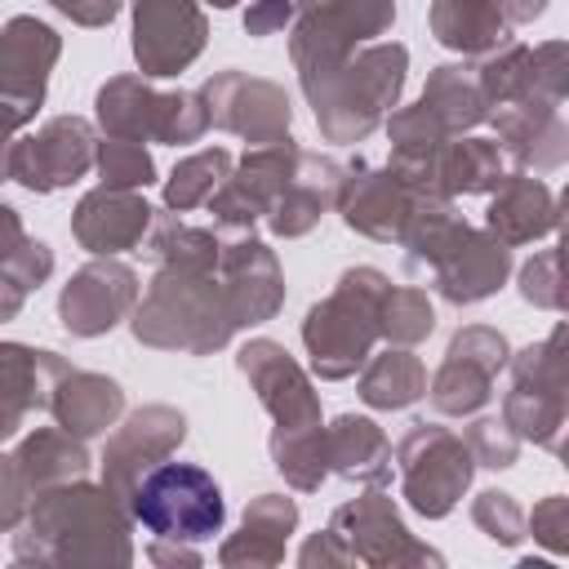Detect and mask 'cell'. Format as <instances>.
<instances>
[{
  "mask_svg": "<svg viewBox=\"0 0 569 569\" xmlns=\"http://www.w3.org/2000/svg\"><path fill=\"white\" fill-rule=\"evenodd\" d=\"M356 391H360V400L369 409H387V413L391 409H409V405H418L427 396V369L413 356V347H391L387 342V351H378V356H369L360 365Z\"/></svg>",
  "mask_w": 569,
  "mask_h": 569,
  "instance_id": "32",
  "label": "cell"
},
{
  "mask_svg": "<svg viewBox=\"0 0 569 569\" xmlns=\"http://www.w3.org/2000/svg\"><path fill=\"white\" fill-rule=\"evenodd\" d=\"M13 462H18V476L27 485V493L36 498L40 489H53V485H67V480H80L89 476V449L80 436L62 431L58 422L53 427H36L31 436L18 440L13 449Z\"/></svg>",
  "mask_w": 569,
  "mask_h": 569,
  "instance_id": "30",
  "label": "cell"
},
{
  "mask_svg": "<svg viewBox=\"0 0 569 569\" xmlns=\"http://www.w3.org/2000/svg\"><path fill=\"white\" fill-rule=\"evenodd\" d=\"M142 284L138 271L120 258H93L80 271H71V280L58 293V320L71 338H102L111 333L138 302Z\"/></svg>",
  "mask_w": 569,
  "mask_h": 569,
  "instance_id": "17",
  "label": "cell"
},
{
  "mask_svg": "<svg viewBox=\"0 0 569 569\" xmlns=\"http://www.w3.org/2000/svg\"><path fill=\"white\" fill-rule=\"evenodd\" d=\"M387 138H391V160H387V169L405 182V187H413V191H440L436 187V160H440V151H445V142L453 138L422 102H413V107H396V111H387ZM445 196V191H440Z\"/></svg>",
  "mask_w": 569,
  "mask_h": 569,
  "instance_id": "28",
  "label": "cell"
},
{
  "mask_svg": "<svg viewBox=\"0 0 569 569\" xmlns=\"http://www.w3.org/2000/svg\"><path fill=\"white\" fill-rule=\"evenodd\" d=\"M462 440H467L476 467H489V471H507L520 458V436L502 418H476Z\"/></svg>",
  "mask_w": 569,
  "mask_h": 569,
  "instance_id": "46",
  "label": "cell"
},
{
  "mask_svg": "<svg viewBox=\"0 0 569 569\" xmlns=\"http://www.w3.org/2000/svg\"><path fill=\"white\" fill-rule=\"evenodd\" d=\"M338 182H342V164L329 160V156H316V151H302L298 164H293V178L284 182V191L271 200V209L262 213L267 231L271 236H284V240H298L307 236L325 209H333L338 200Z\"/></svg>",
  "mask_w": 569,
  "mask_h": 569,
  "instance_id": "25",
  "label": "cell"
},
{
  "mask_svg": "<svg viewBox=\"0 0 569 569\" xmlns=\"http://www.w3.org/2000/svg\"><path fill=\"white\" fill-rule=\"evenodd\" d=\"M40 107H44V102H31V98H0V151L13 147L18 129H27Z\"/></svg>",
  "mask_w": 569,
  "mask_h": 569,
  "instance_id": "54",
  "label": "cell"
},
{
  "mask_svg": "<svg viewBox=\"0 0 569 569\" xmlns=\"http://www.w3.org/2000/svg\"><path fill=\"white\" fill-rule=\"evenodd\" d=\"M236 369L258 391L262 409L276 427H316L320 422V396L307 378V369L271 338H249L236 356Z\"/></svg>",
  "mask_w": 569,
  "mask_h": 569,
  "instance_id": "18",
  "label": "cell"
},
{
  "mask_svg": "<svg viewBox=\"0 0 569 569\" xmlns=\"http://www.w3.org/2000/svg\"><path fill=\"white\" fill-rule=\"evenodd\" d=\"M409 71V49L396 40H369L342 62L302 76V93L329 142H365L382 116L400 102Z\"/></svg>",
  "mask_w": 569,
  "mask_h": 569,
  "instance_id": "2",
  "label": "cell"
},
{
  "mask_svg": "<svg viewBox=\"0 0 569 569\" xmlns=\"http://www.w3.org/2000/svg\"><path fill=\"white\" fill-rule=\"evenodd\" d=\"M44 4L58 9L62 18H71L76 27H107L124 9V0H44Z\"/></svg>",
  "mask_w": 569,
  "mask_h": 569,
  "instance_id": "53",
  "label": "cell"
},
{
  "mask_svg": "<svg viewBox=\"0 0 569 569\" xmlns=\"http://www.w3.org/2000/svg\"><path fill=\"white\" fill-rule=\"evenodd\" d=\"M62 53V36L31 18V13H18L0 27V98H31V102H44V89H49V71Z\"/></svg>",
  "mask_w": 569,
  "mask_h": 569,
  "instance_id": "24",
  "label": "cell"
},
{
  "mask_svg": "<svg viewBox=\"0 0 569 569\" xmlns=\"http://www.w3.org/2000/svg\"><path fill=\"white\" fill-rule=\"evenodd\" d=\"M516 387L533 391H565L569 387V360H565V325H556L542 342H529L507 360Z\"/></svg>",
  "mask_w": 569,
  "mask_h": 569,
  "instance_id": "42",
  "label": "cell"
},
{
  "mask_svg": "<svg viewBox=\"0 0 569 569\" xmlns=\"http://www.w3.org/2000/svg\"><path fill=\"white\" fill-rule=\"evenodd\" d=\"M151 213L156 209L142 200V191L93 187V191L80 196V204L71 213V236L93 258H116V253L142 244V236L151 227Z\"/></svg>",
  "mask_w": 569,
  "mask_h": 569,
  "instance_id": "20",
  "label": "cell"
},
{
  "mask_svg": "<svg viewBox=\"0 0 569 569\" xmlns=\"http://www.w3.org/2000/svg\"><path fill=\"white\" fill-rule=\"evenodd\" d=\"M471 520H476V529H480L489 542H498V547H516V542L525 538V511H520V502H516L507 489H485V493H476Z\"/></svg>",
  "mask_w": 569,
  "mask_h": 569,
  "instance_id": "44",
  "label": "cell"
},
{
  "mask_svg": "<svg viewBox=\"0 0 569 569\" xmlns=\"http://www.w3.org/2000/svg\"><path fill=\"white\" fill-rule=\"evenodd\" d=\"M485 120L498 133L493 138L498 151L511 156L520 169L551 173L569 156V129L560 120V107H547V102H507V107L489 111Z\"/></svg>",
  "mask_w": 569,
  "mask_h": 569,
  "instance_id": "23",
  "label": "cell"
},
{
  "mask_svg": "<svg viewBox=\"0 0 569 569\" xmlns=\"http://www.w3.org/2000/svg\"><path fill=\"white\" fill-rule=\"evenodd\" d=\"M502 151L493 138H471L458 133L445 142L440 160H436V187L445 196H489L502 182Z\"/></svg>",
  "mask_w": 569,
  "mask_h": 569,
  "instance_id": "34",
  "label": "cell"
},
{
  "mask_svg": "<svg viewBox=\"0 0 569 569\" xmlns=\"http://www.w3.org/2000/svg\"><path fill=\"white\" fill-rule=\"evenodd\" d=\"M0 271H4L13 284H22V289L31 293V289H40V284L53 276V249H49L44 240H31V236H27V240L0 262Z\"/></svg>",
  "mask_w": 569,
  "mask_h": 569,
  "instance_id": "49",
  "label": "cell"
},
{
  "mask_svg": "<svg viewBox=\"0 0 569 569\" xmlns=\"http://www.w3.org/2000/svg\"><path fill=\"white\" fill-rule=\"evenodd\" d=\"M556 227H560V196L542 178H533L529 169L502 173V182L489 191L485 231L498 236L507 249L533 244V240L551 236Z\"/></svg>",
  "mask_w": 569,
  "mask_h": 569,
  "instance_id": "21",
  "label": "cell"
},
{
  "mask_svg": "<svg viewBox=\"0 0 569 569\" xmlns=\"http://www.w3.org/2000/svg\"><path fill=\"white\" fill-rule=\"evenodd\" d=\"M453 138L458 133H471L485 116H489V102L476 84V67H462V62H440L427 84H422V98H418Z\"/></svg>",
  "mask_w": 569,
  "mask_h": 569,
  "instance_id": "35",
  "label": "cell"
},
{
  "mask_svg": "<svg viewBox=\"0 0 569 569\" xmlns=\"http://www.w3.org/2000/svg\"><path fill=\"white\" fill-rule=\"evenodd\" d=\"M200 98H204L209 124L222 129V133L244 138L249 147H262V142L284 138L289 133V120H293L289 93L276 80L244 76V71H218V76H209L200 84Z\"/></svg>",
  "mask_w": 569,
  "mask_h": 569,
  "instance_id": "14",
  "label": "cell"
},
{
  "mask_svg": "<svg viewBox=\"0 0 569 569\" xmlns=\"http://www.w3.org/2000/svg\"><path fill=\"white\" fill-rule=\"evenodd\" d=\"M431 36L462 58H485L511 40V22L498 0H431Z\"/></svg>",
  "mask_w": 569,
  "mask_h": 569,
  "instance_id": "31",
  "label": "cell"
},
{
  "mask_svg": "<svg viewBox=\"0 0 569 569\" xmlns=\"http://www.w3.org/2000/svg\"><path fill=\"white\" fill-rule=\"evenodd\" d=\"M525 529L533 533V542H542L551 556H565L569 551V498L565 493H551L533 507V516L525 520Z\"/></svg>",
  "mask_w": 569,
  "mask_h": 569,
  "instance_id": "48",
  "label": "cell"
},
{
  "mask_svg": "<svg viewBox=\"0 0 569 569\" xmlns=\"http://www.w3.org/2000/svg\"><path fill=\"white\" fill-rule=\"evenodd\" d=\"M129 329L142 347L187 356H213L236 338L218 271L187 267H156L147 293H138L129 311Z\"/></svg>",
  "mask_w": 569,
  "mask_h": 569,
  "instance_id": "3",
  "label": "cell"
},
{
  "mask_svg": "<svg viewBox=\"0 0 569 569\" xmlns=\"http://www.w3.org/2000/svg\"><path fill=\"white\" fill-rule=\"evenodd\" d=\"M67 369L71 365L58 351H40L27 342H0V400L27 413L49 409V391Z\"/></svg>",
  "mask_w": 569,
  "mask_h": 569,
  "instance_id": "33",
  "label": "cell"
},
{
  "mask_svg": "<svg viewBox=\"0 0 569 569\" xmlns=\"http://www.w3.org/2000/svg\"><path fill=\"white\" fill-rule=\"evenodd\" d=\"M529 71H533V102L560 107L569 93V44L565 40H542L529 49Z\"/></svg>",
  "mask_w": 569,
  "mask_h": 569,
  "instance_id": "47",
  "label": "cell"
},
{
  "mask_svg": "<svg viewBox=\"0 0 569 569\" xmlns=\"http://www.w3.org/2000/svg\"><path fill=\"white\" fill-rule=\"evenodd\" d=\"M302 147L284 133L276 142H262V147H249L231 173L222 178V187L204 200L218 231H253V222H262V213L271 209V200L284 191V182L293 178V164H298Z\"/></svg>",
  "mask_w": 569,
  "mask_h": 569,
  "instance_id": "11",
  "label": "cell"
},
{
  "mask_svg": "<svg viewBox=\"0 0 569 569\" xmlns=\"http://www.w3.org/2000/svg\"><path fill=\"white\" fill-rule=\"evenodd\" d=\"M147 556H151L156 565H200L196 542H173V538H151Z\"/></svg>",
  "mask_w": 569,
  "mask_h": 569,
  "instance_id": "55",
  "label": "cell"
},
{
  "mask_svg": "<svg viewBox=\"0 0 569 569\" xmlns=\"http://www.w3.org/2000/svg\"><path fill=\"white\" fill-rule=\"evenodd\" d=\"M511 347L489 325H467L449 338V351L427 387V400L440 418H471L489 405L493 378L507 369Z\"/></svg>",
  "mask_w": 569,
  "mask_h": 569,
  "instance_id": "9",
  "label": "cell"
},
{
  "mask_svg": "<svg viewBox=\"0 0 569 569\" xmlns=\"http://www.w3.org/2000/svg\"><path fill=\"white\" fill-rule=\"evenodd\" d=\"M0 182H9V151H0Z\"/></svg>",
  "mask_w": 569,
  "mask_h": 569,
  "instance_id": "59",
  "label": "cell"
},
{
  "mask_svg": "<svg viewBox=\"0 0 569 569\" xmlns=\"http://www.w3.org/2000/svg\"><path fill=\"white\" fill-rule=\"evenodd\" d=\"M329 529L347 542V551L360 560V565H373V569H400V565H440V551H431L427 542H418L391 493L378 489V485H365L360 498L333 507L329 516Z\"/></svg>",
  "mask_w": 569,
  "mask_h": 569,
  "instance_id": "10",
  "label": "cell"
},
{
  "mask_svg": "<svg viewBox=\"0 0 569 569\" xmlns=\"http://www.w3.org/2000/svg\"><path fill=\"white\" fill-rule=\"evenodd\" d=\"M391 458L400 471L405 502L427 520H445L462 502V493L471 489V476H476V458H471L467 440L436 422H413L400 436Z\"/></svg>",
  "mask_w": 569,
  "mask_h": 569,
  "instance_id": "8",
  "label": "cell"
},
{
  "mask_svg": "<svg viewBox=\"0 0 569 569\" xmlns=\"http://www.w3.org/2000/svg\"><path fill=\"white\" fill-rule=\"evenodd\" d=\"M93 169L102 178V187H120V191H142L156 182V160L142 142L129 138H102L93 147Z\"/></svg>",
  "mask_w": 569,
  "mask_h": 569,
  "instance_id": "43",
  "label": "cell"
},
{
  "mask_svg": "<svg viewBox=\"0 0 569 569\" xmlns=\"http://www.w3.org/2000/svg\"><path fill=\"white\" fill-rule=\"evenodd\" d=\"M391 22H396V0H293L289 58L298 80L387 36Z\"/></svg>",
  "mask_w": 569,
  "mask_h": 569,
  "instance_id": "7",
  "label": "cell"
},
{
  "mask_svg": "<svg viewBox=\"0 0 569 569\" xmlns=\"http://www.w3.org/2000/svg\"><path fill=\"white\" fill-rule=\"evenodd\" d=\"M129 516L151 538L209 542L213 533H222L227 502H222L218 480L204 467H196V462H160L133 485Z\"/></svg>",
  "mask_w": 569,
  "mask_h": 569,
  "instance_id": "6",
  "label": "cell"
},
{
  "mask_svg": "<svg viewBox=\"0 0 569 569\" xmlns=\"http://www.w3.org/2000/svg\"><path fill=\"white\" fill-rule=\"evenodd\" d=\"M49 413L62 431L89 440V436H102L107 427H116L124 418V391L116 378L71 365L49 391Z\"/></svg>",
  "mask_w": 569,
  "mask_h": 569,
  "instance_id": "27",
  "label": "cell"
},
{
  "mask_svg": "<svg viewBox=\"0 0 569 569\" xmlns=\"http://www.w3.org/2000/svg\"><path fill=\"white\" fill-rule=\"evenodd\" d=\"M231 164H236V160H231L227 147H204V151L178 160L173 173L164 178V209H169V213H191V209H200V204L222 187V178L231 173Z\"/></svg>",
  "mask_w": 569,
  "mask_h": 569,
  "instance_id": "39",
  "label": "cell"
},
{
  "mask_svg": "<svg viewBox=\"0 0 569 569\" xmlns=\"http://www.w3.org/2000/svg\"><path fill=\"white\" fill-rule=\"evenodd\" d=\"M436 329V311L431 298L413 284H391L382 293L378 307V338H387L391 347H418L427 333Z\"/></svg>",
  "mask_w": 569,
  "mask_h": 569,
  "instance_id": "41",
  "label": "cell"
},
{
  "mask_svg": "<svg viewBox=\"0 0 569 569\" xmlns=\"http://www.w3.org/2000/svg\"><path fill=\"white\" fill-rule=\"evenodd\" d=\"M325 458L329 471L356 485H391V440L382 436V427L365 413H338L325 427Z\"/></svg>",
  "mask_w": 569,
  "mask_h": 569,
  "instance_id": "29",
  "label": "cell"
},
{
  "mask_svg": "<svg viewBox=\"0 0 569 569\" xmlns=\"http://www.w3.org/2000/svg\"><path fill=\"white\" fill-rule=\"evenodd\" d=\"M93 124L80 116H53L44 120L36 133L13 138L9 147V178L22 182L36 196L62 191L71 182H80L93 169Z\"/></svg>",
  "mask_w": 569,
  "mask_h": 569,
  "instance_id": "12",
  "label": "cell"
},
{
  "mask_svg": "<svg viewBox=\"0 0 569 569\" xmlns=\"http://www.w3.org/2000/svg\"><path fill=\"white\" fill-rule=\"evenodd\" d=\"M22 240H27L22 213H18L13 204H4V200H0V262H4V258H9V253L22 244Z\"/></svg>",
  "mask_w": 569,
  "mask_h": 569,
  "instance_id": "56",
  "label": "cell"
},
{
  "mask_svg": "<svg viewBox=\"0 0 569 569\" xmlns=\"http://www.w3.org/2000/svg\"><path fill=\"white\" fill-rule=\"evenodd\" d=\"M298 565L302 569H329V565H356V556L347 551V542L333 533V529H320V533H311L307 542H302V551H298Z\"/></svg>",
  "mask_w": 569,
  "mask_h": 569,
  "instance_id": "51",
  "label": "cell"
},
{
  "mask_svg": "<svg viewBox=\"0 0 569 569\" xmlns=\"http://www.w3.org/2000/svg\"><path fill=\"white\" fill-rule=\"evenodd\" d=\"M476 84L485 93L489 107H507V102H533V71H529V44H498L493 53L480 58L476 67Z\"/></svg>",
  "mask_w": 569,
  "mask_h": 569,
  "instance_id": "40",
  "label": "cell"
},
{
  "mask_svg": "<svg viewBox=\"0 0 569 569\" xmlns=\"http://www.w3.org/2000/svg\"><path fill=\"white\" fill-rule=\"evenodd\" d=\"M209 40L200 0H133V58L147 80L187 71Z\"/></svg>",
  "mask_w": 569,
  "mask_h": 569,
  "instance_id": "16",
  "label": "cell"
},
{
  "mask_svg": "<svg viewBox=\"0 0 569 569\" xmlns=\"http://www.w3.org/2000/svg\"><path fill=\"white\" fill-rule=\"evenodd\" d=\"M22 302H27V289H22V284H13V280L0 271V325H4V320H13V316L22 311Z\"/></svg>",
  "mask_w": 569,
  "mask_h": 569,
  "instance_id": "57",
  "label": "cell"
},
{
  "mask_svg": "<svg viewBox=\"0 0 569 569\" xmlns=\"http://www.w3.org/2000/svg\"><path fill=\"white\" fill-rule=\"evenodd\" d=\"M182 440H187L182 409H173V405H142V409H133L116 427V436L107 440V449H102V489L129 511L133 485L151 467H160Z\"/></svg>",
  "mask_w": 569,
  "mask_h": 569,
  "instance_id": "13",
  "label": "cell"
},
{
  "mask_svg": "<svg viewBox=\"0 0 569 569\" xmlns=\"http://www.w3.org/2000/svg\"><path fill=\"white\" fill-rule=\"evenodd\" d=\"M560 249H538L525 267H520V298L542 307V311H565V276H560Z\"/></svg>",
  "mask_w": 569,
  "mask_h": 569,
  "instance_id": "45",
  "label": "cell"
},
{
  "mask_svg": "<svg viewBox=\"0 0 569 569\" xmlns=\"http://www.w3.org/2000/svg\"><path fill=\"white\" fill-rule=\"evenodd\" d=\"M218 231L191 227L178 213H151V227L142 236V253L156 267H187V271H213L218 267Z\"/></svg>",
  "mask_w": 569,
  "mask_h": 569,
  "instance_id": "36",
  "label": "cell"
},
{
  "mask_svg": "<svg viewBox=\"0 0 569 569\" xmlns=\"http://www.w3.org/2000/svg\"><path fill=\"white\" fill-rule=\"evenodd\" d=\"M218 284L231 311V325H262L284 307V271L267 240L253 231H218Z\"/></svg>",
  "mask_w": 569,
  "mask_h": 569,
  "instance_id": "15",
  "label": "cell"
},
{
  "mask_svg": "<svg viewBox=\"0 0 569 569\" xmlns=\"http://www.w3.org/2000/svg\"><path fill=\"white\" fill-rule=\"evenodd\" d=\"M391 280L378 267H347L329 298H320L302 320V347L311 356V373L325 382L351 378L378 342V307Z\"/></svg>",
  "mask_w": 569,
  "mask_h": 569,
  "instance_id": "4",
  "label": "cell"
},
{
  "mask_svg": "<svg viewBox=\"0 0 569 569\" xmlns=\"http://www.w3.org/2000/svg\"><path fill=\"white\" fill-rule=\"evenodd\" d=\"M93 116L102 138H129V142H200L209 129V111L200 89H156L147 76H111L98 98Z\"/></svg>",
  "mask_w": 569,
  "mask_h": 569,
  "instance_id": "5",
  "label": "cell"
},
{
  "mask_svg": "<svg viewBox=\"0 0 569 569\" xmlns=\"http://www.w3.org/2000/svg\"><path fill=\"white\" fill-rule=\"evenodd\" d=\"M27 502H31V493H27L22 476H18L13 453H0V533L18 529V520L27 516Z\"/></svg>",
  "mask_w": 569,
  "mask_h": 569,
  "instance_id": "50",
  "label": "cell"
},
{
  "mask_svg": "<svg viewBox=\"0 0 569 569\" xmlns=\"http://www.w3.org/2000/svg\"><path fill=\"white\" fill-rule=\"evenodd\" d=\"M498 9H502V18L516 27V22H533V18L547 9V0H498Z\"/></svg>",
  "mask_w": 569,
  "mask_h": 569,
  "instance_id": "58",
  "label": "cell"
},
{
  "mask_svg": "<svg viewBox=\"0 0 569 569\" xmlns=\"http://www.w3.org/2000/svg\"><path fill=\"white\" fill-rule=\"evenodd\" d=\"M502 422L520 436L533 440L551 453H560V427H565V391H533V387H516L502 396Z\"/></svg>",
  "mask_w": 569,
  "mask_h": 569,
  "instance_id": "38",
  "label": "cell"
},
{
  "mask_svg": "<svg viewBox=\"0 0 569 569\" xmlns=\"http://www.w3.org/2000/svg\"><path fill=\"white\" fill-rule=\"evenodd\" d=\"M436 276V293L453 307H471V302H485L489 293H498L511 276V249L489 236V231H476L467 227L453 249L431 267Z\"/></svg>",
  "mask_w": 569,
  "mask_h": 569,
  "instance_id": "22",
  "label": "cell"
},
{
  "mask_svg": "<svg viewBox=\"0 0 569 569\" xmlns=\"http://www.w3.org/2000/svg\"><path fill=\"white\" fill-rule=\"evenodd\" d=\"M413 187H405L387 164H369V160H351L342 169V182H338V200L333 209L342 213V222L351 231H360L365 240H378V244H396L409 209H413Z\"/></svg>",
  "mask_w": 569,
  "mask_h": 569,
  "instance_id": "19",
  "label": "cell"
},
{
  "mask_svg": "<svg viewBox=\"0 0 569 569\" xmlns=\"http://www.w3.org/2000/svg\"><path fill=\"white\" fill-rule=\"evenodd\" d=\"M200 4H213V9H231V4H240V0H200Z\"/></svg>",
  "mask_w": 569,
  "mask_h": 569,
  "instance_id": "60",
  "label": "cell"
},
{
  "mask_svg": "<svg viewBox=\"0 0 569 569\" xmlns=\"http://www.w3.org/2000/svg\"><path fill=\"white\" fill-rule=\"evenodd\" d=\"M289 22H293V0H253L244 9V31L258 36V40L284 31Z\"/></svg>",
  "mask_w": 569,
  "mask_h": 569,
  "instance_id": "52",
  "label": "cell"
},
{
  "mask_svg": "<svg viewBox=\"0 0 569 569\" xmlns=\"http://www.w3.org/2000/svg\"><path fill=\"white\" fill-rule=\"evenodd\" d=\"M271 462L284 476V485H293L298 493H316L320 480L329 476V458H325V427H276L271 440Z\"/></svg>",
  "mask_w": 569,
  "mask_h": 569,
  "instance_id": "37",
  "label": "cell"
},
{
  "mask_svg": "<svg viewBox=\"0 0 569 569\" xmlns=\"http://www.w3.org/2000/svg\"><path fill=\"white\" fill-rule=\"evenodd\" d=\"M133 516L102 489L80 480L40 489L13 533L18 565H129Z\"/></svg>",
  "mask_w": 569,
  "mask_h": 569,
  "instance_id": "1",
  "label": "cell"
},
{
  "mask_svg": "<svg viewBox=\"0 0 569 569\" xmlns=\"http://www.w3.org/2000/svg\"><path fill=\"white\" fill-rule=\"evenodd\" d=\"M298 529V502L284 493H258L244 516L240 529L218 547V565L227 569H271L284 560V542Z\"/></svg>",
  "mask_w": 569,
  "mask_h": 569,
  "instance_id": "26",
  "label": "cell"
}]
</instances>
